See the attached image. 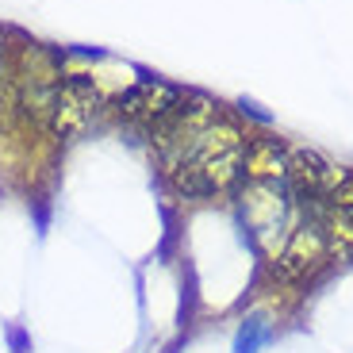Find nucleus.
I'll use <instances>...</instances> for the list:
<instances>
[{"label": "nucleus", "mask_w": 353, "mask_h": 353, "mask_svg": "<svg viewBox=\"0 0 353 353\" xmlns=\"http://www.w3.org/2000/svg\"><path fill=\"white\" fill-rule=\"evenodd\" d=\"M146 142L176 196L208 200L239 185L250 134L227 119L215 100L185 92Z\"/></svg>", "instance_id": "nucleus-1"}, {"label": "nucleus", "mask_w": 353, "mask_h": 353, "mask_svg": "<svg viewBox=\"0 0 353 353\" xmlns=\"http://www.w3.org/2000/svg\"><path fill=\"white\" fill-rule=\"evenodd\" d=\"M234 208H239L242 230L250 234L257 254H265L269 261H276L284 254V246L296 234L303 215L327 212V203L300 208V200L288 185V146L273 134L246 142L242 176L234 185Z\"/></svg>", "instance_id": "nucleus-2"}, {"label": "nucleus", "mask_w": 353, "mask_h": 353, "mask_svg": "<svg viewBox=\"0 0 353 353\" xmlns=\"http://www.w3.org/2000/svg\"><path fill=\"white\" fill-rule=\"evenodd\" d=\"M181 97H185V92L176 85H169V81L142 77V81H134L131 88H123L115 100H108V119L139 131L142 139H150L161 127V119L181 104Z\"/></svg>", "instance_id": "nucleus-4"}, {"label": "nucleus", "mask_w": 353, "mask_h": 353, "mask_svg": "<svg viewBox=\"0 0 353 353\" xmlns=\"http://www.w3.org/2000/svg\"><path fill=\"white\" fill-rule=\"evenodd\" d=\"M12 97H16V50L8 46V35L0 31V119L12 112Z\"/></svg>", "instance_id": "nucleus-6"}, {"label": "nucleus", "mask_w": 353, "mask_h": 353, "mask_svg": "<svg viewBox=\"0 0 353 353\" xmlns=\"http://www.w3.org/2000/svg\"><path fill=\"white\" fill-rule=\"evenodd\" d=\"M327 239H330V254L353 257V169H334V176H330Z\"/></svg>", "instance_id": "nucleus-5"}, {"label": "nucleus", "mask_w": 353, "mask_h": 353, "mask_svg": "<svg viewBox=\"0 0 353 353\" xmlns=\"http://www.w3.org/2000/svg\"><path fill=\"white\" fill-rule=\"evenodd\" d=\"M104 119H108V97L97 85V77L92 73H65L58 92H54L46 131L58 142H77L97 131Z\"/></svg>", "instance_id": "nucleus-3"}]
</instances>
